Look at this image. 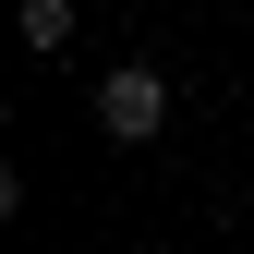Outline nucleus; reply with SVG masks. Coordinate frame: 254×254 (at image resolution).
Wrapping results in <instances>:
<instances>
[{"mask_svg":"<svg viewBox=\"0 0 254 254\" xmlns=\"http://www.w3.org/2000/svg\"><path fill=\"white\" fill-rule=\"evenodd\" d=\"M97 121H109V145H145L157 121H170V73H157V61H121L97 85Z\"/></svg>","mask_w":254,"mask_h":254,"instance_id":"1","label":"nucleus"},{"mask_svg":"<svg viewBox=\"0 0 254 254\" xmlns=\"http://www.w3.org/2000/svg\"><path fill=\"white\" fill-rule=\"evenodd\" d=\"M24 49H73V0H24Z\"/></svg>","mask_w":254,"mask_h":254,"instance_id":"2","label":"nucleus"}]
</instances>
